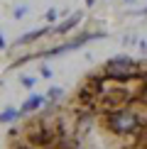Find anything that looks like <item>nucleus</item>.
Here are the masks:
<instances>
[{
  "label": "nucleus",
  "mask_w": 147,
  "mask_h": 149,
  "mask_svg": "<svg viewBox=\"0 0 147 149\" xmlns=\"http://www.w3.org/2000/svg\"><path fill=\"white\" fill-rule=\"evenodd\" d=\"M42 105H44V98L42 95H32V98H27V100L22 103L20 115H29V113H34V110H39Z\"/></svg>",
  "instance_id": "f257e3e1"
},
{
  "label": "nucleus",
  "mask_w": 147,
  "mask_h": 149,
  "mask_svg": "<svg viewBox=\"0 0 147 149\" xmlns=\"http://www.w3.org/2000/svg\"><path fill=\"white\" fill-rule=\"evenodd\" d=\"M20 110H15V108H8L5 113H0V122L3 125H8V122H15V120H20Z\"/></svg>",
  "instance_id": "f03ea898"
},
{
  "label": "nucleus",
  "mask_w": 147,
  "mask_h": 149,
  "mask_svg": "<svg viewBox=\"0 0 147 149\" xmlns=\"http://www.w3.org/2000/svg\"><path fill=\"white\" fill-rule=\"evenodd\" d=\"M49 100H52V103L61 100V88H49Z\"/></svg>",
  "instance_id": "7ed1b4c3"
}]
</instances>
